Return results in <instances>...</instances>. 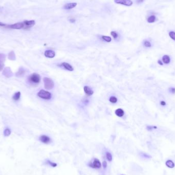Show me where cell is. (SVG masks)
Here are the masks:
<instances>
[{
  "mask_svg": "<svg viewBox=\"0 0 175 175\" xmlns=\"http://www.w3.org/2000/svg\"><path fill=\"white\" fill-rule=\"evenodd\" d=\"M88 167L92 169H96V170H99L101 168L102 164L100 160L96 158H94L92 160L88 162L87 164Z\"/></svg>",
  "mask_w": 175,
  "mask_h": 175,
  "instance_id": "obj_1",
  "label": "cell"
},
{
  "mask_svg": "<svg viewBox=\"0 0 175 175\" xmlns=\"http://www.w3.org/2000/svg\"><path fill=\"white\" fill-rule=\"evenodd\" d=\"M41 76L38 73H34L28 77V81L32 85H38L41 82Z\"/></svg>",
  "mask_w": 175,
  "mask_h": 175,
  "instance_id": "obj_2",
  "label": "cell"
},
{
  "mask_svg": "<svg viewBox=\"0 0 175 175\" xmlns=\"http://www.w3.org/2000/svg\"><path fill=\"white\" fill-rule=\"evenodd\" d=\"M38 96L42 99L45 100H50L52 97V95L49 92L45 91L44 90H40L38 93Z\"/></svg>",
  "mask_w": 175,
  "mask_h": 175,
  "instance_id": "obj_3",
  "label": "cell"
},
{
  "mask_svg": "<svg viewBox=\"0 0 175 175\" xmlns=\"http://www.w3.org/2000/svg\"><path fill=\"white\" fill-rule=\"evenodd\" d=\"M43 81L44 82V87L46 89L51 90L54 88V82L51 78L48 77H44L43 78Z\"/></svg>",
  "mask_w": 175,
  "mask_h": 175,
  "instance_id": "obj_4",
  "label": "cell"
},
{
  "mask_svg": "<svg viewBox=\"0 0 175 175\" xmlns=\"http://www.w3.org/2000/svg\"><path fill=\"white\" fill-rule=\"evenodd\" d=\"M24 25L23 22H18L16 23L13 24L11 25H7L6 28L11 29H16V30H20V29H23Z\"/></svg>",
  "mask_w": 175,
  "mask_h": 175,
  "instance_id": "obj_5",
  "label": "cell"
},
{
  "mask_svg": "<svg viewBox=\"0 0 175 175\" xmlns=\"http://www.w3.org/2000/svg\"><path fill=\"white\" fill-rule=\"evenodd\" d=\"M24 25L23 29L24 30H29L30 28L33 27L35 24V21L34 20H25L24 22H23Z\"/></svg>",
  "mask_w": 175,
  "mask_h": 175,
  "instance_id": "obj_6",
  "label": "cell"
},
{
  "mask_svg": "<svg viewBox=\"0 0 175 175\" xmlns=\"http://www.w3.org/2000/svg\"><path fill=\"white\" fill-rule=\"evenodd\" d=\"M114 2L116 4L122 5L128 7L131 6L133 4L132 0H114Z\"/></svg>",
  "mask_w": 175,
  "mask_h": 175,
  "instance_id": "obj_7",
  "label": "cell"
},
{
  "mask_svg": "<svg viewBox=\"0 0 175 175\" xmlns=\"http://www.w3.org/2000/svg\"><path fill=\"white\" fill-rule=\"evenodd\" d=\"M39 140L44 144H49L51 142V139L48 136L43 135L39 137Z\"/></svg>",
  "mask_w": 175,
  "mask_h": 175,
  "instance_id": "obj_8",
  "label": "cell"
},
{
  "mask_svg": "<svg viewBox=\"0 0 175 175\" xmlns=\"http://www.w3.org/2000/svg\"><path fill=\"white\" fill-rule=\"evenodd\" d=\"M77 5V4L76 3H69L65 4L62 8L65 10H70L75 8Z\"/></svg>",
  "mask_w": 175,
  "mask_h": 175,
  "instance_id": "obj_9",
  "label": "cell"
},
{
  "mask_svg": "<svg viewBox=\"0 0 175 175\" xmlns=\"http://www.w3.org/2000/svg\"><path fill=\"white\" fill-rule=\"evenodd\" d=\"M3 74L6 77H10L12 76L13 73L12 72L11 69L9 67H6L4 69V70L3 72Z\"/></svg>",
  "mask_w": 175,
  "mask_h": 175,
  "instance_id": "obj_10",
  "label": "cell"
},
{
  "mask_svg": "<svg viewBox=\"0 0 175 175\" xmlns=\"http://www.w3.org/2000/svg\"><path fill=\"white\" fill-rule=\"evenodd\" d=\"M44 55L46 57H48V58H52L55 56V52L53 50H47L46 51H45V52L44 53Z\"/></svg>",
  "mask_w": 175,
  "mask_h": 175,
  "instance_id": "obj_11",
  "label": "cell"
},
{
  "mask_svg": "<svg viewBox=\"0 0 175 175\" xmlns=\"http://www.w3.org/2000/svg\"><path fill=\"white\" fill-rule=\"evenodd\" d=\"M163 64L165 65H169L171 63V57L168 55H164L162 57V60Z\"/></svg>",
  "mask_w": 175,
  "mask_h": 175,
  "instance_id": "obj_12",
  "label": "cell"
},
{
  "mask_svg": "<svg viewBox=\"0 0 175 175\" xmlns=\"http://www.w3.org/2000/svg\"><path fill=\"white\" fill-rule=\"evenodd\" d=\"M59 66H61L63 68H64L65 69H66L67 70H68L69 71H73L74 70L73 67L69 64H68V63L66 62H62V64L59 65Z\"/></svg>",
  "mask_w": 175,
  "mask_h": 175,
  "instance_id": "obj_13",
  "label": "cell"
},
{
  "mask_svg": "<svg viewBox=\"0 0 175 175\" xmlns=\"http://www.w3.org/2000/svg\"><path fill=\"white\" fill-rule=\"evenodd\" d=\"M105 159L107 160L109 162H112L113 160V155L112 154H111L110 152H109L108 151H105Z\"/></svg>",
  "mask_w": 175,
  "mask_h": 175,
  "instance_id": "obj_14",
  "label": "cell"
},
{
  "mask_svg": "<svg viewBox=\"0 0 175 175\" xmlns=\"http://www.w3.org/2000/svg\"><path fill=\"white\" fill-rule=\"evenodd\" d=\"M84 90L86 94L88 96L92 95L94 93L93 91L89 87H88V86H85L84 88Z\"/></svg>",
  "mask_w": 175,
  "mask_h": 175,
  "instance_id": "obj_15",
  "label": "cell"
},
{
  "mask_svg": "<svg viewBox=\"0 0 175 175\" xmlns=\"http://www.w3.org/2000/svg\"><path fill=\"white\" fill-rule=\"evenodd\" d=\"M45 163L46 164L48 165L49 166H51V167H53V168H55V167H56L57 166V164L56 162H52V161H51V160H50L49 159L46 160L45 161Z\"/></svg>",
  "mask_w": 175,
  "mask_h": 175,
  "instance_id": "obj_16",
  "label": "cell"
},
{
  "mask_svg": "<svg viewBox=\"0 0 175 175\" xmlns=\"http://www.w3.org/2000/svg\"><path fill=\"white\" fill-rule=\"evenodd\" d=\"M165 165L167 167L170 168H173L175 167V163L171 160H168L165 162Z\"/></svg>",
  "mask_w": 175,
  "mask_h": 175,
  "instance_id": "obj_17",
  "label": "cell"
},
{
  "mask_svg": "<svg viewBox=\"0 0 175 175\" xmlns=\"http://www.w3.org/2000/svg\"><path fill=\"white\" fill-rule=\"evenodd\" d=\"M115 114L117 116L121 117L124 115V112L121 109H118L115 111Z\"/></svg>",
  "mask_w": 175,
  "mask_h": 175,
  "instance_id": "obj_18",
  "label": "cell"
},
{
  "mask_svg": "<svg viewBox=\"0 0 175 175\" xmlns=\"http://www.w3.org/2000/svg\"><path fill=\"white\" fill-rule=\"evenodd\" d=\"M8 58L9 60H11V61H14V60H16V54L13 51H11L9 53L8 55Z\"/></svg>",
  "mask_w": 175,
  "mask_h": 175,
  "instance_id": "obj_19",
  "label": "cell"
},
{
  "mask_svg": "<svg viewBox=\"0 0 175 175\" xmlns=\"http://www.w3.org/2000/svg\"><path fill=\"white\" fill-rule=\"evenodd\" d=\"M25 72V70L23 68H19V71L16 73V76L18 77H22L24 75Z\"/></svg>",
  "mask_w": 175,
  "mask_h": 175,
  "instance_id": "obj_20",
  "label": "cell"
},
{
  "mask_svg": "<svg viewBox=\"0 0 175 175\" xmlns=\"http://www.w3.org/2000/svg\"><path fill=\"white\" fill-rule=\"evenodd\" d=\"M143 46L145 48H151L152 47V44L150 41H149L148 39H145L143 42Z\"/></svg>",
  "mask_w": 175,
  "mask_h": 175,
  "instance_id": "obj_21",
  "label": "cell"
},
{
  "mask_svg": "<svg viewBox=\"0 0 175 175\" xmlns=\"http://www.w3.org/2000/svg\"><path fill=\"white\" fill-rule=\"evenodd\" d=\"M21 93L20 92H17L16 93H14V94L13 95V99L14 100H15V101H18V100L19 99L20 97H21Z\"/></svg>",
  "mask_w": 175,
  "mask_h": 175,
  "instance_id": "obj_22",
  "label": "cell"
},
{
  "mask_svg": "<svg viewBox=\"0 0 175 175\" xmlns=\"http://www.w3.org/2000/svg\"><path fill=\"white\" fill-rule=\"evenodd\" d=\"M156 19V16L154 15H152L148 17L147 19V21L148 23H153L155 22Z\"/></svg>",
  "mask_w": 175,
  "mask_h": 175,
  "instance_id": "obj_23",
  "label": "cell"
},
{
  "mask_svg": "<svg viewBox=\"0 0 175 175\" xmlns=\"http://www.w3.org/2000/svg\"><path fill=\"white\" fill-rule=\"evenodd\" d=\"M11 133V131L9 128H6L4 131V135L5 137L9 136Z\"/></svg>",
  "mask_w": 175,
  "mask_h": 175,
  "instance_id": "obj_24",
  "label": "cell"
},
{
  "mask_svg": "<svg viewBox=\"0 0 175 175\" xmlns=\"http://www.w3.org/2000/svg\"><path fill=\"white\" fill-rule=\"evenodd\" d=\"M102 166L103 168V170H104V172H105V171L107 170V167H108L107 161H106L105 159H104V160H103L102 163Z\"/></svg>",
  "mask_w": 175,
  "mask_h": 175,
  "instance_id": "obj_25",
  "label": "cell"
},
{
  "mask_svg": "<svg viewBox=\"0 0 175 175\" xmlns=\"http://www.w3.org/2000/svg\"><path fill=\"white\" fill-rule=\"evenodd\" d=\"M101 39H102L103 41H105L106 42H108V43H110L112 41V39H111V37L108 36L103 35V36H101Z\"/></svg>",
  "mask_w": 175,
  "mask_h": 175,
  "instance_id": "obj_26",
  "label": "cell"
},
{
  "mask_svg": "<svg viewBox=\"0 0 175 175\" xmlns=\"http://www.w3.org/2000/svg\"><path fill=\"white\" fill-rule=\"evenodd\" d=\"M168 35L170 36L171 39L174 40V41H175V32L173 31H171L168 33Z\"/></svg>",
  "mask_w": 175,
  "mask_h": 175,
  "instance_id": "obj_27",
  "label": "cell"
},
{
  "mask_svg": "<svg viewBox=\"0 0 175 175\" xmlns=\"http://www.w3.org/2000/svg\"><path fill=\"white\" fill-rule=\"evenodd\" d=\"M158 128L155 125H147V130L148 131H152L155 129H157Z\"/></svg>",
  "mask_w": 175,
  "mask_h": 175,
  "instance_id": "obj_28",
  "label": "cell"
},
{
  "mask_svg": "<svg viewBox=\"0 0 175 175\" xmlns=\"http://www.w3.org/2000/svg\"><path fill=\"white\" fill-rule=\"evenodd\" d=\"M109 101L113 104H115L117 102V98L115 96H111L109 99Z\"/></svg>",
  "mask_w": 175,
  "mask_h": 175,
  "instance_id": "obj_29",
  "label": "cell"
},
{
  "mask_svg": "<svg viewBox=\"0 0 175 175\" xmlns=\"http://www.w3.org/2000/svg\"><path fill=\"white\" fill-rule=\"evenodd\" d=\"M111 35L113 36V38L115 39H117V38H118V34L117 33V32H116V31H111Z\"/></svg>",
  "mask_w": 175,
  "mask_h": 175,
  "instance_id": "obj_30",
  "label": "cell"
},
{
  "mask_svg": "<svg viewBox=\"0 0 175 175\" xmlns=\"http://www.w3.org/2000/svg\"><path fill=\"white\" fill-rule=\"evenodd\" d=\"M141 156L144 158H145V159H151L152 157L151 156H150V155L148 154H147L146 153H141Z\"/></svg>",
  "mask_w": 175,
  "mask_h": 175,
  "instance_id": "obj_31",
  "label": "cell"
},
{
  "mask_svg": "<svg viewBox=\"0 0 175 175\" xmlns=\"http://www.w3.org/2000/svg\"><path fill=\"white\" fill-rule=\"evenodd\" d=\"M168 91L171 94H175V88L174 87H170L168 89Z\"/></svg>",
  "mask_w": 175,
  "mask_h": 175,
  "instance_id": "obj_32",
  "label": "cell"
},
{
  "mask_svg": "<svg viewBox=\"0 0 175 175\" xmlns=\"http://www.w3.org/2000/svg\"><path fill=\"white\" fill-rule=\"evenodd\" d=\"M5 59V55L3 54H0V62H3Z\"/></svg>",
  "mask_w": 175,
  "mask_h": 175,
  "instance_id": "obj_33",
  "label": "cell"
},
{
  "mask_svg": "<svg viewBox=\"0 0 175 175\" xmlns=\"http://www.w3.org/2000/svg\"><path fill=\"white\" fill-rule=\"evenodd\" d=\"M160 105L161 106H163V107H164V106L166 105V103L165 101H164V100H161V101H160Z\"/></svg>",
  "mask_w": 175,
  "mask_h": 175,
  "instance_id": "obj_34",
  "label": "cell"
},
{
  "mask_svg": "<svg viewBox=\"0 0 175 175\" xmlns=\"http://www.w3.org/2000/svg\"><path fill=\"white\" fill-rule=\"evenodd\" d=\"M4 65L3 64V62H0V71L3 70V69H4Z\"/></svg>",
  "mask_w": 175,
  "mask_h": 175,
  "instance_id": "obj_35",
  "label": "cell"
},
{
  "mask_svg": "<svg viewBox=\"0 0 175 175\" xmlns=\"http://www.w3.org/2000/svg\"><path fill=\"white\" fill-rule=\"evenodd\" d=\"M6 26H7L6 24L0 22V27H4L6 28Z\"/></svg>",
  "mask_w": 175,
  "mask_h": 175,
  "instance_id": "obj_36",
  "label": "cell"
},
{
  "mask_svg": "<svg viewBox=\"0 0 175 175\" xmlns=\"http://www.w3.org/2000/svg\"><path fill=\"white\" fill-rule=\"evenodd\" d=\"M157 62H158V64L160 66H163V63L162 61H161V59H158V60Z\"/></svg>",
  "mask_w": 175,
  "mask_h": 175,
  "instance_id": "obj_37",
  "label": "cell"
},
{
  "mask_svg": "<svg viewBox=\"0 0 175 175\" xmlns=\"http://www.w3.org/2000/svg\"><path fill=\"white\" fill-rule=\"evenodd\" d=\"M144 1V0H136V2L137 4H141Z\"/></svg>",
  "mask_w": 175,
  "mask_h": 175,
  "instance_id": "obj_38",
  "label": "cell"
},
{
  "mask_svg": "<svg viewBox=\"0 0 175 175\" xmlns=\"http://www.w3.org/2000/svg\"><path fill=\"white\" fill-rule=\"evenodd\" d=\"M69 21H70V23H75V22L76 20H75V19H74V18H71V19H69Z\"/></svg>",
  "mask_w": 175,
  "mask_h": 175,
  "instance_id": "obj_39",
  "label": "cell"
},
{
  "mask_svg": "<svg viewBox=\"0 0 175 175\" xmlns=\"http://www.w3.org/2000/svg\"></svg>",
  "mask_w": 175,
  "mask_h": 175,
  "instance_id": "obj_40",
  "label": "cell"
}]
</instances>
